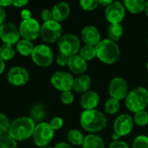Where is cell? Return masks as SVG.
Masks as SVG:
<instances>
[{"label": "cell", "mask_w": 148, "mask_h": 148, "mask_svg": "<svg viewBox=\"0 0 148 148\" xmlns=\"http://www.w3.org/2000/svg\"><path fill=\"white\" fill-rule=\"evenodd\" d=\"M74 80L75 78L70 73L59 70L53 73L50 77V83L56 89L61 92H66L73 90Z\"/></svg>", "instance_id": "9c48e42d"}, {"label": "cell", "mask_w": 148, "mask_h": 148, "mask_svg": "<svg viewBox=\"0 0 148 148\" xmlns=\"http://www.w3.org/2000/svg\"><path fill=\"white\" fill-rule=\"evenodd\" d=\"M20 32L18 27L12 23H4L0 26V39L3 43L15 45L20 40Z\"/></svg>", "instance_id": "4fadbf2b"}, {"label": "cell", "mask_w": 148, "mask_h": 148, "mask_svg": "<svg viewBox=\"0 0 148 148\" xmlns=\"http://www.w3.org/2000/svg\"><path fill=\"white\" fill-rule=\"evenodd\" d=\"M28 1H23V0H14L12 3V5L16 8H22L28 4Z\"/></svg>", "instance_id": "60d3db41"}, {"label": "cell", "mask_w": 148, "mask_h": 148, "mask_svg": "<svg viewBox=\"0 0 148 148\" xmlns=\"http://www.w3.org/2000/svg\"><path fill=\"white\" fill-rule=\"evenodd\" d=\"M133 119L134 123L139 127H146L148 125V113L146 110H141L134 113Z\"/></svg>", "instance_id": "f546056e"}, {"label": "cell", "mask_w": 148, "mask_h": 148, "mask_svg": "<svg viewBox=\"0 0 148 148\" xmlns=\"http://www.w3.org/2000/svg\"><path fill=\"white\" fill-rule=\"evenodd\" d=\"M108 148H129L128 145L122 140H116V141H113Z\"/></svg>", "instance_id": "f35d334b"}, {"label": "cell", "mask_w": 148, "mask_h": 148, "mask_svg": "<svg viewBox=\"0 0 148 148\" xmlns=\"http://www.w3.org/2000/svg\"><path fill=\"white\" fill-rule=\"evenodd\" d=\"M30 57L33 62L41 68L50 66L54 61L53 51L50 47L46 44H38L35 46Z\"/></svg>", "instance_id": "ba28073f"}, {"label": "cell", "mask_w": 148, "mask_h": 148, "mask_svg": "<svg viewBox=\"0 0 148 148\" xmlns=\"http://www.w3.org/2000/svg\"><path fill=\"white\" fill-rule=\"evenodd\" d=\"M29 79V74L26 69L21 66L12 67L7 73L9 83L15 87L24 86Z\"/></svg>", "instance_id": "9a60e30c"}, {"label": "cell", "mask_w": 148, "mask_h": 148, "mask_svg": "<svg viewBox=\"0 0 148 148\" xmlns=\"http://www.w3.org/2000/svg\"><path fill=\"white\" fill-rule=\"evenodd\" d=\"M13 1L11 0H0V6H2L3 8L5 7H9L10 5H12Z\"/></svg>", "instance_id": "7bdbcfd3"}, {"label": "cell", "mask_w": 148, "mask_h": 148, "mask_svg": "<svg viewBox=\"0 0 148 148\" xmlns=\"http://www.w3.org/2000/svg\"><path fill=\"white\" fill-rule=\"evenodd\" d=\"M100 102L99 95L93 90H89L82 94L81 97V106L84 110H93Z\"/></svg>", "instance_id": "d6986e66"}, {"label": "cell", "mask_w": 148, "mask_h": 148, "mask_svg": "<svg viewBox=\"0 0 148 148\" xmlns=\"http://www.w3.org/2000/svg\"><path fill=\"white\" fill-rule=\"evenodd\" d=\"M40 148H53V147H49V146H47V147H40Z\"/></svg>", "instance_id": "681fc988"}, {"label": "cell", "mask_w": 148, "mask_h": 148, "mask_svg": "<svg viewBox=\"0 0 148 148\" xmlns=\"http://www.w3.org/2000/svg\"><path fill=\"white\" fill-rule=\"evenodd\" d=\"M134 121L131 115L122 114L119 115L114 122V133L120 137L128 135L134 129Z\"/></svg>", "instance_id": "5bb4252c"}, {"label": "cell", "mask_w": 148, "mask_h": 148, "mask_svg": "<svg viewBox=\"0 0 148 148\" xmlns=\"http://www.w3.org/2000/svg\"><path fill=\"white\" fill-rule=\"evenodd\" d=\"M69 143L73 146H82L84 136L83 134L78 129H71L67 134Z\"/></svg>", "instance_id": "484cf974"}, {"label": "cell", "mask_w": 148, "mask_h": 148, "mask_svg": "<svg viewBox=\"0 0 148 148\" xmlns=\"http://www.w3.org/2000/svg\"><path fill=\"white\" fill-rule=\"evenodd\" d=\"M10 127V122L8 117L4 114L0 113V136L8 134Z\"/></svg>", "instance_id": "1f68e13d"}, {"label": "cell", "mask_w": 148, "mask_h": 148, "mask_svg": "<svg viewBox=\"0 0 148 148\" xmlns=\"http://www.w3.org/2000/svg\"><path fill=\"white\" fill-rule=\"evenodd\" d=\"M71 11V8L69 3L67 2H60L56 4H55L51 10L53 20L61 23L64 20H66Z\"/></svg>", "instance_id": "ac0fdd59"}, {"label": "cell", "mask_w": 148, "mask_h": 148, "mask_svg": "<svg viewBox=\"0 0 148 148\" xmlns=\"http://www.w3.org/2000/svg\"><path fill=\"white\" fill-rule=\"evenodd\" d=\"M123 4L127 11L132 14H139L145 11L146 1L144 0H125Z\"/></svg>", "instance_id": "7402d4cb"}, {"label": "cell", "mask_w": 148, "mask_h": 148, "mask_svg": "<svg viewBox=\"0 0 148 148\" xmlns=\"http://www.w3.org/2000/svg\"><path fill=\"white\" fill-rule=\"evenodd\" d=\"M82 147V148H105V143L99 135L90 134L84 137Z\"/></svg>", "instance_id": "44dd1931"}, {"label": "cell", "mask_w": 148, "mask_h": 148, "mask_svg": "<svg viewBox=\"0 0 148 148\" xmlns=\"http://www.w3.org/2000/svg\"><path fill=\"white\" fill-rule=\"evenodd\" d=\"M80 124L85 131L95 134L107 127L108 120L105 114L99 110H84L80 115Z\"/></svg>", "instance_id": "7a4b0ae2"}, {"label": "cell", "mask_w": 148, "mask_h": 148, "mask_svg": "<svg viewBox=\"0 0 148 148\" xmlns=\"http://www.w3.org/2000/svg\"><path fill=\"white\" fill-rule=\"evenodd\" d=\"M41 38L47 43H54L58 42L62 36V27L60 23L51 20L45 22L41 25Z\"/></svg>", "instance_id": "52a82bcc"}, {"label": "cell", "mask_w": 148, "mask_h": 148, "mask_svg": "<svg viewBox=\"0 0 148 148\" xmlns=\"http://www.w3.org/2000/svg\"><path fill=\"white\" fill-rule=\"evenodd\" d=\"M92 86V79L88 75H82L75 78L73 90L76 93L84 94L90 90Z\"/></svg>", "instance_id": "ffe728a7"}, {"label": "cell", "mask_w": 148, "mask_h": 148, "mask_svg": "<svg viewBox=\"0 0 148 148\" xmlns=\"http://www.w3.org/2000/svg\"><path fill=\"white\" fill-rule=\"evenodd\" d=\"M49 123L51 126V127L54 129V131H56V130L61 129L63 127V125H64L63 120L61 117H59V116H56V117L52 118Z\"/></svg>", "instance_id": "d590c367"}, {"label": "cell", "mask_w": 148, "mask_h": 148, "mask_svg": "<svg viewBox=\"0 0 148 148\" xmlns=\"http://www.w3.org/2000/svg\"><path fill=\"white\" fill-rule=\"evenodd\" d=\"M96 57L105 64H114L121 56V49L119 45L108 38L101 39L95 46Z\"/></svg>", "instance_id": "3957f363"}, {"label": "cell", "mask_w": 148, "mask_h": 148, "mask_svg": "<svg viewBox=\"0 0 148 148\" xmlns=\"http://www.w3.org/2000/svg\"><path fill=\"white\" fill-rule=\"evenodd\" d=\"M16 54V49L13 47V45L5 44L3 43L0 46V57L4 61H10L14 58Z\"/></svg>", "instance_id": "4316f807"}, {"label": "cell", "mask_w": 148, "mask_h": 148, "mask_svg": "<svg viewBox=\"0 0 148 148\" xmlns=\"http://www.w3.org/2000/svg\"><path fill=\"white\" fill-rule=\"evenodd\" d=\"M79 56L82 57L86 62L92 61L93 59L96 58V49L95 46L90 45H84L81 48L79 51Z\"/></svg>", "instance_id": "83f0119b"}, {"label": "cell", "mask_w": 148, "mask_h": 148, "mask_svg": "<svg viewBox=\"0 0 148 148\" xmlns=\"http://www.w3.org/2000/svg\"><path fill=\"white\" fill-rule=\"evenodd\" d=\"M40 17H41V19L43 21V23H45V22H49V21H51V20H53L52 12H51V10H48V9L42 10L41 11Z\"/></svg>", "instance_id": "8d00e7d4"}, {"label": "cell", "mask_w": 148, "mask_h": 148, "mask_svg": "<svg viewBox=\"0 0 148 148\" xmlns=\"http://www.w3.org/2000/svg\"><path fill=\"white\" fill-rule=\"evenodd\" d=\"M69 57L63 55V54H61L59 53V55L56 56V63L61 66V67H64V66H67L68 65V62H69Z\"/></svg>", "instance_id": "74e56055"}, {"label": "cell", "mask_w": 148, "mask_h": 148, "mask_svg": "<svg viewBox=\"0 0 148 148\" xmlns=\"http://www.w3.org/2000/svg\"><path fill=\"white\" fill-rule=\"evenodd\" d=\"M145 12L146 15L148 16V1H146V6H145Z\"/></svg>", "instance_id": "c3c4849f"}, {"label": "cell", "mask_w": 148, "mask_h": 148, "mask_svg": "<svg viewBox=\"0 0 148 148\" xmlns=\"http://www.w3.org/2000/svg\"><path fill=\"white\" fill-rule=\"evenodd\" d=\"M35 122L38 121L42 122L44 118L46 117V110L42 104H36L30 109V116Z\"/></svg>", "instance_id": "d4e9b609"}, {"label": "cell", "mask_w": 148, "mask_h": 148, "mask_svg": "<svg viewBox=\"0 0 148 148\" xmlns=\"http://www.w3.org/2000/svg\"><path fill=\"white\" fill-rule=\"evenodd\" d=\"M54 148H73L72 146L69 143H66V142H60L58 144H56Z\"/></svg>", "instance_id": "ee69618b"}, {"label": "cell", "mask_w": 148, "mask_h": 148, "mask_svg": "<svg viewBox=\"0 0 148 148\" xmlns=\"http://www.w3.org/2000/svg\"><path fill=\"white\" fill-rule=\"evenodd\" d=\"M121 108V102L120 101H117L113 98H109L106 101L104 104V110L107 114L110 115H114L119 112Z\"/></svg>", "instance_id": "f1b7e54d"}, {"label": "cell", "mask_w": 148, "mask_h": 148, "mask_svg": "<svg viewBox=\"0 0 148 148\" xmlns=\"http://www.w3.org/2000/svg\"><path fill=\"white\" fill-rule=\"evenodd\" d=\"M147 44H148V39H147Z\"/></svg>", "instance_id": "816d5d0a"}, {"label": "cell", "mask_w": 148, "mask_h": 148, "mask_svg": "<svg viewBox=\"0 0 148 148\" xmlns=\"http://www.w3.org/2000/svg\"><path fill=\"white\" fill-rule=\"evenodd\" d=\"M5 69V62L0 57V75L3 73Z\"/></svg>", "instance_id": "bcb514c9"}, {"label": "cell", "mask_w": 148, "mask_h": 148, "mask_svg": "<svg viewBox=\"0 0 148 148\" xmlns=\"http://www.w3.org/2000/svg\"><path fill=\"white\" fill-rule=\"evenodd\" d=\"M68 68L75 75H84V73L88 69V63L87 62L79 56V54L75 55L73 56H70L68 62Z\"/></svg>", "instance_id": "e0dca14e"}, {"label": "cell", "mask_w": 148, "mask_h": 148, "mask_svg": "<svg viewBox=\"0 0 148 148\" xmlns=\"http://www.w3.org/2000/svg\"><path fill=\"white\" fill-rule=\"evenodd\" d=\"M18 29L22 39L32 42L40 36L41 25L36 19L31 18L29 20H23Z\"/></svg>", "instance_id": "30bf717a"}, {"label": "cell", "mask_w": 148, "mask_h": 148, "mask_svg": "<svg viewBox=\"0 0 148 148\" xmlns=\"http://www.w3.org/2000/svg\"><path fill=\"white\" fill-rule=\"evenodd\" d=\"M107 34L108 36V39L113 42H117L121 40V38L123 36L124 29L121 23H114V24H109Z\"/></svg>", "instance_id": "cb8c5ba5"}, {"label": "cell", "mask_w": 148, "mask_h": 148, "mask_svg": "<svg viewBox=\"0 0 148 148\" xmlns=\"http://www.w3.org/2000/svg\"><path fill=\"white\" fill-rule=\"evenodd\" d=\"M125 105L134 114L145 110L148 106V90L144 87H137L130 90L125 99Z\"/></svg>", "instance_id": "277c9868"}, {"label": "cell", "mask_w": 148, "mask_h": 148, "mask_svg": "<svg viewBox=\"0 0 148 148\" xmlns=\"http://www.w3.org/2000/svg\"><path fill=\"white\" fill-rule=\"evenodd\" d=\"M133 148H148V136H137L133 142Z\"/></svg>", "instance_id": "836d02e7"}, {"label": "cell", "mask_w": 148, "mask_h": 148, "mask_svg": "<svg viewBox=\"0 0 148 148\" xmlns=\"http://www.w3.org/2000/svg\"><path fill=\"white\" fill-rule=\"evenodd\" d=\"M108 93L110 98L115 99L120 101L125 100L127 94L129 93L127 81L121 77L113 78L108 85Z\"/></svg>", "instance_id": "8fae6325"}, {"label": "cell", "mask_w": 148, "mask_h": 148, "mask_svg": "<svg viewBox=\"0 0 148 148\" xmlns=\"http://www.w3.org/2000/svg\"><path fill=\"white\" fill-rule=\"evenodd\" d=\"M55 135V131L48 122H40L36 125L32 140L35 145L38 147L49 146Z\"/></svg>", "instance_id": "8992f818"}, {"label": "cell", "mask_w": 148, "mask_h": 148, "mask_svg": "<svg viewBox=\"0 0 148 148\" xmlns=\"http://www.w3.org/2000/svg\"><path fill=\"white\" fill-rule=\"evenodd\" d=\"M59 52L69 57L77 55L81 49V40L79 37L72 33L62 35L57 42Z\"/></svg>", "instance_id": "5b68a950"}, {"label": "cell", "mask_w": 148, "mask_h": 148, "mask_svg": "<svg viewBox=\"0 0 148 148\" xmlns=\"http://www.w3.org/2000/svg\"><path fill=\"white\" fill-rule=\"evenodd\" d=\"M20 16H21L22 21H23V20H29V19L33 18V17H32V13H31V11H30L29 10H28V9H23V10H21Z\"/></svg>", "instance_id": "ab89813d"}, {"label": "cell", "mask_w": 148, "mask_h": 148, "mask_svg": "<svg viewBox=\"0 0 148 148\" xmlns=\"http://www.w3.org/2000/svg\"><path fill=\"white\" fill-rule=\"evenodd\" d=\"M34 43L25 39H20L19 42L16 44V50L24 57L30 56L34 50Z\"/></svg>", "instance_id": "603a6c76"}, {"label": "cell", "mask_w": 148, "mask_h": 148, "mask_svg": "<svg viewBox=\"0 0 148 148\" xmlns=\"http://www.w3.org/2000/svg\"><path fill=\"white\" fill-rule=\"evenodd\" d=\"M5 18H6V11H5V9L3 8L2 6H0V26L4 23Z\"/></svg>", "instance_id": "b9f144b4"}, {"label": "cell", "mask_w": 148, "mask_h": 148, "mask_svg": "<svg viewBox=\"0 0 148 148\" xmlns=\"http://www.w3.org/2000/svg\"><path fill=\"white\" fill-rule=\"evenodd\" d=\"M146 68H147V70L148 71V62H147V64H146Z\"/></svg>", "instance_id": "f907efd6"}, {"label": "cell", "mask_w": 148, "mask_h": 148, "mask_svg": "<svg viewBox=\"0 0 148 148\" xmlns=\"http://www.w3.org/2000/svg\"><path fill=\"white\" fill-rule=\"evenodd\" d=\"M112 3H113V1H111V0H99V4L105 6V7H108Z\"/></svg>", "instance_id": "f6af8a7d"}, {"label": "cell", "mask_w": 148, "mask_h": 148, "mask_svg": "<svg viewBox=\"0 0 148 148\" xmlns=\"http://www.w3.org/2000/svg\"><path fill=\"white\" fill-rule=\"evenodd\" d=\"M35 127L36 122L30 117H18L10 123L8 134L16 142L24 141L32 137Z\"/></svg>", "instance_id": "6da1fadb"}, {"label": "cell", "mask_w": 148, "mask_h": 148, "mask_svg": "<svg viewBox=\"0 0 148 148\" xmlns=\"http://www.w3.org/2000/svg\"><path fill=\"white\" fill-rule=\"evenodd\" d=\"M112 138H113V140H114V141H116V140H119V139L121 138L119 135H117L116 134H113V135H112Z\"/></svg>", "instance_id": "7dc6e473"}, {"label": "cell", "mask_w": 148, "mask_h": 148, "mask_svg": "<svg viewBox=\"0 0 148 148\" xmlns=\"http://www.w3.org/2000/svg\"><path fill=\"white\" fill-rule=\"evenodd\" d=\"M61 101L64 105H70L75 101V96L71 91L62 92L61 94Z\"/></svg>", "instance_id": "e575fe53"}, {"label": "cell", "mask_w": 148, "mask_h": 148, "mask_svg": "<svg viewBox=\"0 0 148 148\" xmlns=\"http://www.w3.org/2000/svg\"><path fill=\"white\" fill-rule=\"evenodd\" d=\"M0 148H17V142L9 134L0 136Z\"/></svg>", "instance_id": "4dcf8cb0"}, {"label": "cell", "mask_w": 148, "mask_h": 148, "mask_svg": "<svg viewBox=\"0 0 148 148\" xmlns=\"http://www.w3.org/2000/svg\"><path fill=\"white\" fill-rule=\"evenodd\" d=\"M81 36L86 45H90V46H95V47L101 40V33L99 29L95 26H93V25L85 26L82 30Z\"/></svg>", "instance_id": "2e32d148"}, {"label": "cell", "mask_w": 148, "mask_h": 148, "mask_svg": "<svg viewBox=\"0 0 148 148\" xmlns=\"http://www.w3.org/2000/svg\"><path fill=\"white\" fill-rule=\"evenodd\" d=\"M126 16V8L123 3L113 1L111 4L106 7L105 17L110 24L121 23Z\"/></svg>", "instance_id": "7c38bea8"}, {"label": "cell", "mask_w": 148, "mask_h": 148, "mask_svg": "<svg viewBox=\"0 0 148 148\" xmlns=\"http://www.w3.org/2000/svg\"><path fill=\"white\" fill-rule=\"evenodd\" d=\"M80 6L86 11L95 10L99 6V0H82L80 1Z\"/></svg>", "instance_id": "d6a6232c"}]
</instances>
